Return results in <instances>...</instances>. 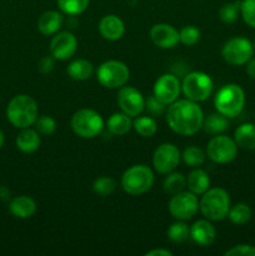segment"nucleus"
<instances>
[{"label":"nucleus","instance_id":"c756f323","mask_svg":"<svg viewBox=\"0 0 255 256\" xmlns=\"http://www.w3.org/2000/svg\"><path fill=\"white\" fill-rule=\"evenodd\" d=\"M164 180V190L169 194L174 195L180 192L186 186V179L182 172H169Z\"/></svg>","mask_w":255,"mask_h":256},{"label":"nucleus","instance_id":"7c9ffc66","mask_svg":"<svg viewBox=\"0 0 255 256\" xmlns=\"http://www.w3.org/2000/svg\"><path fill=\"white\" fill-rule=\"evenodd\" d=\"M90 0H58V6L68 15L82 14L89 6Z\"/></svg>","mask_w":255,"mask_h":256},{"label":"nucleus","instance_id":"ea45409f","mask_svg":"<svg viewBox=\"0 0 255 256\" xmlns=\"http://www.w3.org/2000/svg\"><path fill=\"white\" fill-rule=\"evenodd\" d=\"M52 68H54V62H52V59L50 56L42 58V59L39 62V70L40 72H42V74H48V72H50L52 70Z\"/></svg>","mask_w":255,"mask_h":256},{"label":"nucleus","instance_id":"4be33fe9","mask_svg":"<svg viewBox=\"0 0 255 256\" xmlns=\"http://www.w3.org/2000/svg\"><path fill=\"white\" fill-rule=\"evenodd\" d=\"M106 126L112 135L122 136V135L128 134V132L132 130V116H129V115H126L122 112H114V114L108 119Z\"/></svg>","mask_w":255,"mask_h":256},{"label":"nucleus","instance_id":"72a5a7b5","mask_svg":"<svg viewBox=\"0 0 255 256\" xmlns=\"http://www.w3.org/2000/svg\"><path fill=\"white\" fill-rule=\"evenodd\" d=\"M116 189V182L110 176H100L92 184V190L100 196L112 195Z\"/></svg>","mask_w":255,"mask_h":256},{"label":"nucleus","instance_id":"9b49d317","mask_svg":"<svg viewBox=\"0 0 255 256\" xmlns=\"http://www.w3.org/2000/svg\"><path fill=\"white\" fill-rule=\"evenodd\" d=\"M169 212L172 218L178 220H189L195 216L199 210V200L198 195L192 192H180L172 196L169 202Z\"/></svg>","mask_w":255,"mask_h":256},{"label":"nucleus","instance_id":"412c9836","mask_svg":"<svg viewBox=\"0 0 255 256\" xmlns=\"http://www.w3.org/2000/svg\"><path fill=\"white\" fill-rule=\"evenodd\" d=\"M62 16L60 12L49 10L42 12L38 19V29L42 35H54L56 34L62 26Z\"/></svg>","mask_w":255,"mask_h":256},{"label":"nucleus","instance_id":"4468645a","mask_svg":"<svg viewBox=\"0 0 255 256\" xmlns=\"http://www.w3.org/2000/svg\"><path fill=\"white\" fill-rule=\"evenodd\" d=\"M118 105L120 110L129 116H139L145 109V99L134 86H122L118 92Z\"/></svg>","mask_w":255,"mask_h":256},{"label":"nucleus","instance_id":"c9c22d12","mask_svg":"<svg viewBox=\"0 0 255 256\" xmlns=\"http://www.w3.org/2000/svg\"><path fill=\"white\" fill-rule=\"evenodd\" d=\"M35 125H36L38 132L42 135H52L56 130V122L54 118L49 116V115H42V116L38 118Z\"/></svg>","mask_w":255,"mask_h":256},{"label":"nucleus","instance_id":"2f4dec72","mask_svg":"<svg viewBox=\"0 0 255 256\" xmlns=\"http://www.w3.org/2000/svg\"><path fill=\"white\" fill-rule=\"evenodd\" d=\"M182 159L184 160V162L189 166L198 168L200 165L204 164L205 162V152H202L200 148L198 146H189L182 152Z\"/></svg>","mask_w":255,"mask_h":256},{"label":"nucleus","instance_id":"c85d7f7f","mask_svg":"<svg viewBox=\"0 0 255 256\" xmlns=\"http://www.w3.org/2000/svg\"><path fill=\"white\" fill-rule=\"evenodd\" d=\"M190 236V228L182 220L174 222L168 229V238L174 244H182Z\"/></svg>","mask_w":255,"mask_h":256},{"label":"nucleus","instance_id":"cd10ccee","mask_svg":"<svg viewBox=\"0 0 255 256\" xmlns=\"http://www.w3.org/2000/svg\"><path fill=\"white\" fill-rule=\"evenodd\" d=\"M228 218L232 224L244 225L252 219V209L244 202H239V204H235L234 206L230 208Z\"/></svg>","mask_w":255,"mask_h":256},{"label":"nucleus","instance_id":"aec40b11","mask_svg":"<svg viewBox=\"0 0 255 256\" xmlns=\"http://www.w3.org/2000/svg\"><path fill=\"white\" fill-rule=\"evenodd\" d=\"M10 212L19 219H29L36 212V202L26 195L14 198L9 205Z\"/></svg>","mask_w":255,"mask_h":256},{"label":"nucleus","instance_id":"c03bdc74","mask_svg":"<svg viewBox=\"0 0 255 256\" xmlns=\"http://www.w3.org/2000/svg\"><path fill=\"white\" fill-rule=\"evenodd\" d=\"M254 48H255V42H254Z\"/></svg>","mask_w":255,"mask_h":256},{"label":"nucleus","instance_id":"473e14b6","mask_svg":"<svg viewBox=\"0 0 255 256\" xmlns=\"http://www.w3.org/2000/svg\"><path fill=\"white\" fill-rule=\"evenodd\" d=\"M240 4L242 2H230L222 5L219 10L220 20L225 24L234 22L240 14Z\"/></svg>","mask_w":255,"mask_h":256},{"label":"nucleus","instance_id":"a19ab883","mask_svg":"<svg viewBox=\"0 0 255 256\" xmlns=\"http://www.w3.org/2000/svg\"><path fill=\"white\" fill-rule=\"evenodd\" d=\"M145 255L146 256H172V252L166 249H154L148 252Z\"/></svg>","mask_w":255,"mask_h":256},{"label":"nucleus","instance_id":"1a4fd4ad","mask_svg":"<svg viewBox=\"0 0 255 256\" xmlns=\"http://www.w3.org/2000/svg\"><path fill=\"white\" fill-rule=\"evenodd\" d=\"M254 54V46L252 42L242 36H234L228 40L222 50L225 62L234 66L244 65L252 59Z\"/></svg>","mask_w":255,"mask_h":256},{"label":"nucleus","instance_id":"b1692460","mask_svg":"<svg viewBox=\"0 0 255 256\" xmlns=\"http://www.w3.org/2000/svg\"><path fill=\"white\" fill-rule=\"evenodd\" d=\"M186 185L192 194L202 195L210 188V178L204 170L194 169L188 175Z\"/></svg>","mask_w":255,"mask_h":256},{"label":"nucleus","instance_id":"a878e982","mask_svg":"<svg viewBox=\"0 0 255 256\" xmlns=\"http://www.w3.org/2000/svg\"><path fill=\"white\" fill-rule=\"evenodd\" d=\"M202 128L208 134L219 135L229 128V122H228L226 116H224L220 112H215V114H210L206 119H204Z\"/></svg>","mask_w":255,"mask_h":256},{"label":"nucleus","instance_id":"58836bf2","mask_svg":"<svg viewBox=\"0 0 255 256\" xmlns=\"http://www.w3.org/2000/svg\"><path fill=\"white\" fill-rule=\"evenodd\" d=\"M225 256H255V248L248 244L235 245L225 252Z\"/></svg>","mask_w":255,"mask_h":256},{"label":"nucleus","instance_id":"f8f14e48","mask_svg":"<svg viewBox=\"0 0 255 256\" xmlns=\"http://www.w3.org/2000/svg\"><path fill=\"white\" fill-rule=\"evenodd\" d=\"M182 154L178 146L172 142H164L155 149L152 155V166L159 174H169L179 165Z\"/></svg>","mask_w":255,"mask_h":256},{"label":"nucleus","instance_id":"37998d69","mask_svg":"<svg viewBox=\"0 0 255 256\" xmlns=\"http://www.w3.org/2000/svg\"><path fill=\"white\" fill-rule=\"evenodd\" d=\"M4 142H5L4 132H2V130L0 129V149H2V145H4Z\"/></svg>","mask_w":255,"mask_h":256},{"label":"nucleus","instance_id":"e433bc0d","mask_svg":"<svg viewBox=\"0 0 255 256\" xmlns=\"http://www.w3.org/2000/svg\"><path fill=\"white\" fill-rule=\"evenodd\" d=\"M242 19L249 26L255 28V0H242L240 4Z\"/></svg>","mask_w":255,"mask_h":256},{"label":"nucleus","instance_id":"423d86ee","mask_svg":"<svg viewBox=\"0 0 255 256\" xmlns=\"http://www.w3.org/2000/svg\"><path fill=\"white\" fill-rule=\"evenodd\" d=\"M72 129L82 139H94L104 129V120L92 109H80L72 118Z\"/></svg>","mask_w":255,"mask_h":256},{"label":"nucleus","instance_id":"bb28decb","mask_svg":"<svg viewBox=\"0 0 255 256\" xmlns=\"http://www.w3.org/2000/svg\"><path fill=\"white\" fill-rule=\"evenodd\" d=\"M132 128L142 138L154 136L158 132V124L152 116H135L132 120Z\"/></svg>","mask_w":255,"mask_h":256},{"label":"nucleus","instance_id":"20e7f679","mask_svg":"<svg viewBox=\"0 0 255 256\" xmlns=\"http://www.w3.org/2000/svg\"><path fill=\"white\" fill-rule=\"evenodd\" d=\"M215 109L226 118H235L242 112L245 92L238 84H226L220 88L214 99Z\"/></svg>","mask_w":255,"mask_h":256},{"label":"nucleus","instance_id":"f3484780","mask_svg":"<svg viewBox=\"0 0 255 256\" xmlns=\"http://www.w3.org/2000/svg\"><path fill=\"white\" fill-rule=\"evenodd\" d=\"M190 238L200 246H209L215 242L216 230L209 220H198L190 228Z\"/></svg>","mask_w":255,"mask_h":256},{"label":"nucleus","instance_id":"f03ea898","mask_svg":"<svg viewBox=\"0 0 255 256\" xmlns=\"http://www.w3.org/2000/svg\"><path fill=\"white\" fill-rule=\"evenodd\" d=\"M38 104L30 95L19 94L12 98L6 108L8 120L15 128L24 129L35 124L38 119Z\"/></svg>","mask_w":255,"mask_h":256},{"label":"nucleus","instance_id":"dca6fc26","mask_svg":"<svg viewBox=\"0 0 255 256\" xmlns=\"http://www.w3.org/2000/svg\"><path fill=\"white\" fill-rule=\"evenodd\" d=\"M150 38L156 46L162 49H172L180 42L179 32L172 25L160 22L150 29Z\"/></svg>","mask_w":255,"mask_h":256},{"label":"nucleus","instance_id":"9d476101","mask_svg":"<svg viewBox=\"0 0 255 256\" xmlns=\"http://www.w3.org/2000/svg\"><path fill=\"white\" fill-rule=\"evenodd\" d=\"M206 154L216 164H228L236 158L238 145L234 139L226 135H215L208 142Z\"/></svg>","mask_w":255,"mask_h":256},{"label":"nucleus","instance_id":"4c0bfd02","mask_svg":"<svg viewBox=\"0 0 255 256\" xmlns=\"http://www.w3.org/2000/svg\"><path fill=\"white\" fill-rule=\"evenodd\" d=\"M165 106L166 105L162 104L154 95H152V96H149L145 100V109L148 110L150 116H160L165 112Z\"/></svg>","mask_w":255,"mask_h":256},{"label":"nucleus","instance_id":"f704fd0d","mask_svg":"<svg viewBox=\"0 0 255 256\" xmlns=\"http://www.w3.org/2000/svg\"><path fill=\"white\" fill-rule=\"evenodd\" d=\"M180 42L184 44L185 46H192L200 40V30L192 25L184 26L179 32Z\"/></svg>","mask_w":255,"mask_h":256},{"label":"nucleus","instance_id":"ddd939ff","mask_svg":"<svg viewBox=\"0 0 255 256\" xmlns=\"http://www.w3.org/2000/svg\"><path fill=\"white\" fill-rule=\"evenodd\" d=\"M182 92V82L174 74H162L156 79L152 95L165 105H170L179 99Z\"/></svg>","mask_w":255,"mask_h":256},{"label":"nucleus","instance_id":"f257e3e1","mask_svg":"<svg viewBox=\"0 0 255 256\" xmlns=\"http://www.w3.org/2000/svg\"><path fill=\"white\" fill-rule=\"evenodd\" d=\"M204 112L198 102L178 99L169 105L166 122L170 129L182 136H190L199 132L204 124Z\"/></svg>","mask_w":255,"mask_h":256},{"label":"nucleus","instance_id":"0eeeda50","mask_svg":"<svg viewBox=\"0 0 255 256\" xmlns=\"http://www.w3.org/2000/svg\"><path fill=\"white\" fill-rule=\"evenodd\" d=\"M214 89L210 75L202 72H192L184 78L182 82V92L185 98L192 102H202L209 99Z\"/></svg>","mask_w":255,"mask_h":256},{"label":"nucleus","instance_id":"79ce46f5","mask_svg":"<svg viewBox=\"0 0 255 256\" xmlns=\"http://www.w3.org/2000/svg\"><path fill=\"white\" fill-rule=\"evenodd\" d=\"M246 72L252 79L255 80V59H250L249 62H248V68H246Z\"/></svg>","mask_w":255,"mask_h":256},{"label":"nucleus","instance_id":"a211bd4d","mask_svg":"<svg viewBox=\"0 0 255 256\" xmlns=\"http://www.w3.org/2000/svg\"><path fill=\"white\" fill-rule=\"evenodd\" d=\"M99 32L104 39L110 40V42L119 40L125 32L124 22L118 15H105L99 22Z\"/></svg>","mask_w":255,"mask_h":256},{"label":"nucleus","instance_id":"6e6552de","mask_svg":"<svg viewBox=\"0 0 255 256\" xmlns=\"http://www.w3.org/2000/svg\"><path fill=\"white\" fill-rule=\"evenodd\" d=\"M98 82L108 89H120L130 79V70L120 60H108L102 62L96 72Z\"/></svg>","mask_w":255,"mask_h":256},{"label":"nucleus","instance_id":"393cba45","mask_svg":"<svg viewBox=\"0 0 255 256\" xmlns=\"http://www.w3.org/2000/svg\"><path fill=\"white\" fill-rule=\"evenodd\" d=\"M66 72L72 79L82 82V80H88L92 76V72H94V65L86 59H76L70 62Z\"/></svg>","mask_w":255,"mask_h":256},{"label":"nucleus","instance_id":"6ab92c4d","mask_svg":"<svg viewBox=\"0 0 255 256\" xmlns=\"http://www.w3.org/2000/svg\"><path fill=\"white\" fill-rule=\"evenodd\" d=\"M16 146L20 152L25 154H32L35 152L40 148L42 139L38 130L30 129V128H24L16 136Z\"/></svg>","mask_w":255,"mask_h":256},{"label":"nucleus","instance_id":"7ed1b4c3","mask_svg":"<svg viewBox=\"0 0 255 256\" xmlns=\"http://www.w3.org/2000/svg\"><path fill=\"white\" fill-rule=\"evenodd\" d=\"M202 214L212 222H220L225 219L230 210V196L222 188H212L202 194L199 202Z\"/></svg>","mask_w":255,"mask_h":256},{"label":"nucleus","instance_id":"5701e85b","mask_svg":"<svg viewBox=\"0 0 255 256\" xmlns=\"http://www.w3.org/2000/svg\"><path fill=\"white\" fill-rule=\"evenodd\" d=\"M234 140L239 148L244 150L255 149V125L252 122H245L236 128Z\"/></svg>","mask_w":255,"mask_h":256},{"label":"nucleus","instance_id":"39448f33","mask_svg":"<svg viewBox=\"0 0 255 256\" xmlns=\"http://www.w3.org/2000/svg\"><path fill=\"white\" fill-rule=\"evenodd\" d=\"M154 185V172L148 165H132L122 176V188L129 195H142Z\"/></svg>","mask_w":255,"mask_h":256},{"label":"nucleus","instance_id":"2eb2a0df","mask_svg":"<svg viewBox=\"0 0 255 256\" xmlns=\"http://www.w3.org/2000/svg\"><path fill=\"white\" fill-rule=\"evenodd\" d=\"M78 49V40L75 35L70 32H60L54 34L50 42V52L54 59L64 60L74 56Z\"/></svg>","mask_w":255,"mask_h":256}]
</instances>
